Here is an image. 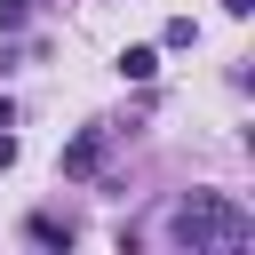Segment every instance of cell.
Returning <instances> with one entry per match:
<instances>
[{
	"label": "cell",
	"mask_w": 255,
	"mask_h": 255,
	"mask_svg": "<svg viewBox=\"0 0 255 255\" xmlns=\"http://www.w3.org/2000/svg\"><path fill=\"white\" fill-rule=\"evenodd\" d=\"M167 239L191 247V255H207V247H247V239H255V215H247L231 191H183V199L167 207Z\"/></svg>",
	"instance_id": "1"
},
{
	"label": "cell",
	"mask_w": 255,
	"mask_h": 255,
	"mask_svg": "<svg viewBox=\"0 0 255 255\" xmlns=\"http://www.w3.org/2000/svg\"><path fill=\"white\" fill-rule=\"evenodd\" d=\"M64 175H72V183H88V175H104V128H80V135L64 143Z\"/></svg>",
	"instance_id": "2"
},
{
	"label": "cell",
	"mask_w": 255,
	"mask_h": 255,
	"mask_svg": "<svg viewBox=\"0 0 255 255\" xmlns=\"http://www.w3.org/2000/svg\"><path fill=\"white\" fill-rule=\"evenodd\" d=\"M120 72H128V80H151V72H159V48H128Z\"/></svg>",
	"instance_id": "3"
},
{
	"label": "cell",
	"mask_w": 255,
	"mask_h": 255,
	"mask_svg": "<svg viewBox=\"0 0 255 255\" xmlns=\"http://www.w3.org/2000/svg\"><path fill=\"white\" fill-rule=\"evenodd\" d=\"M32 239H40V247H72V223H56V215H32Z\"/></svg>",
	"instance_id": "4"
},
{
	"label": "cell",
	"mask_w": 255,
	"mask_h": 255,
	"mask_svg": "<svg viewBox=\"0 0 255 255\" xmlns=\"http://www.w3.org/2000/svg\"><path fill=\"white\" fill-rule=\"evenodd\" d=\"M24 16H32V0H0V32H24Z\"/></svg>",
	"instance_id": "5"
},
{
	"label": "cell",
	"mask_w": 255,
	"mask_h": 255,
	"mask_svg": "<svg viewBox=\"0 0 255 255\" xmlns=\"http://www.w3.org/2000/svg\"><path fill=\"white\" fill-rule=\"evenodd\" d=\"M223 8H231V16H255V0H223Z\"/></svg>",
	"instance_id": "6"
},
{
	"label": "cell",
	"mask_w": 255,
	"mask_h": 255,
	"mask_svg": "<svg viewBox=\"0 0 255 255\" xmlns=\"http://www.w3.org/2000/svg\"><path fill=\"white\" fill-rule=\"evenodd\" d=\"M0 128H16V104H8V96H0Z\"/></svg>",
	"instance_id": "7"
}]
</instances>
